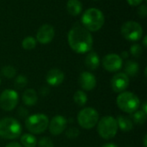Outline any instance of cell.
<instances>
[{"label": "cell", "instance_id": "cell-1", "mask_svg": "<svg viewBox=\"0 0 147 147\" xmlns=\"http://www.w3.org/2000/svg\"><path fill=\"white\" fill-rule=\"evenodd\" d=\"M68 43L74 52L78 53H85L91 50L93 38L85 28L75 26L68 33Z\"/></svg>", "mask_w": 147, "mask_h": 147}, {"label": "cell", "instance_id": "cell-2", "mask_svg": "<svg viewBox=\"0 0 147 147\" xmlns=\"http://www.w3.org/2000/svg\"><path fill=\"white\" fill-rule=\"evenodd\" d=\"M22 128L20 122L12 118L5 117L0 120V137L4 140H16L20 137Z\"/></svg>", "mask_w": 147, "mask_h": 147}, {"label": "cell", "instance_id": "cell-3", "mask_svg": "<svg viewBox=\"0 0 147 147\" xmlns=\"http://www.w3.org/2000/svg\"><path fill=\"white\" fill-rule=\"evenodd\" d=\"M104 16L101 10L96 8L88 9L82 16V22L88 31H97L104 24Z\"/></svg>", "mask_w": 147, "mask_h": 147}, {"label": "cell", "instance_id": "cell-4", "mask_svg": "<svg viewBox=\"0 0 147 147\" xmlns=\"http://www.w3.org/2000/svg\"><path fill=\"white\" fill-rule=\"evenodd\" d=\"M116 104L121 111L127 114H133L140 108V101L133 92L123 91L119 93L116 98Z\"/></svg>", "mask_w": 147, "mask_h": 147}, {"label": "cell", "instance_id": "cell-5", "mask_svg": "<svg viewBox=\"0 0 147 147\" xmlns=\"http://www.w3.org/2000/svg\"><path fill=\"white\" fill-rule=\"evenodd\" d=\"M97 133L104 140H111L115 137L118 132L116 119L113 116H104L97 122Z\"/></svg>", "mask_w": 147, "mask_h": 147}, {"label": "cell", "instance_id": "cell-6", "mask_svg": "<svg viewBox=\"0 0 147 147\" xmlns=\"http://www.w3.org/2000/svg\"><path fill=\"white\" fill-rule=\"evenodd\" d=\"M49 124L48 117L44 114H35L28 116L25 121L26 128L33 134H40L47 130Z\"/></svg>", "mask_w": 147, "mask_h": 147}, {"label": "cell", "instance_id": "cell-7", "mask_svg": "<svg viewBox=\"0 0 147 147\" xmlns=\"http://www.w3.org/2000/svg\"><path fill=\"white\" fill-rule=\"evenodd\" d=\"M99 114L93 108H84L78 115V125L84 129H91L96 126Z\"/></svg>", "mask_w": 147, "mask_h": 147}, {"label": "cell", "instance_id": "cell-8", "mask_svg": "<svg viewBox=\"0 0 147 147\" xmlns=\"http://www.w3.org/2000/svg\"><path fill=\"white\" fill-rule=\"evenodd\" d=\"M121 31L124 38L129 41H138L141 39L143 34L141 25L133 21L125 22L122 25Z\"/></svg>", "mask_w": 147, "mask_h": 147}, {"label": "cell", "instance_id": "cell-9", "mask_svg": "<svg viewBox=\"0 0 147 147\" xmlns=\"http://www.w3.org/2000/svg\"><path fill=\"white\" fill-rule=\"evenodd\" d=\"M19 101L17 92L11 89L4 90L0 95V108L4 111L13 110Z\"/></svg>", "mask_w": 147, "mask_h": 147}, {"label": "cell", "instance_id": "cell-10", "mask_svg": "<svg viewBox=\"0 0 147 147\" xmlns=\"http://www.w3.org/2000/svg\"><path fill=\"white\" fill-rule=\"evenodd\" d=\"M103 68L109 72L118 71L122 67V59L116 53L106 55L102 59Z\"/></svg>", "mask_w": 147, "mask_h": 147}, {"label": "cell", "instance_id": "cell-11", "mask_svg": "<svg viewBox=\"0 0 147 147\" xmlns=\"http://www.w3.org/2000/svg\"><path fill=\"white\" fill-rule=\"evenodd\" d=\"M111 88L115 93H121L129 85V78L124 72L116 73L111 79Z\"/></svg>", "mask_w": 147, "mask_h": 147}, {"label": "cell", "instance_id": "cell-12", "mask_svg": "<svg viewBox=\"0 0 147 147\" xmlns=\"http://www.w3.org/2000/svg\"><path fill=\"white\" fill-rule=\"evenodd\" d=\"M66 125H67V121L64 116L56 115L51 120V121H49L48 128L50 133L53 135L56 136L63 134V132L66 127Z\"/></svg>", "mask_w": 147, "mask_h": 147}, {"label": "cell", "instance_id": "cell-13", "mask_svg": "<svg viewBox=\"0 0 147 147\" xmlns=\"http://www.w3.org/2000/svg\"><path fill=\"white\" fill-rule=\"evenodd\" d=\"M54 28L49 24L42 25L37 31L36 40L41 44H47L51 42L54 37Z\"/></svg>", "mask_w": 147, "mask_h": 147}, {"label": "cell", "instance_id": "cell-14", "mask_svg": "<svg viewBox=\"0 0 147 147\" xmlns=\"http://www.w3.org/2000/svg\"><path fill=\"white\" fill-rule=\"evenodd\" d=\"M78 83L81 88L84 90H87V91L92 90L96 86V77L89 71H84L80 74L78 78Z\"/></svg>", "mask_w": 147, "mask_h": 147}, {"label": "cell", "instance_id": "cell-15", "mask_svg": "<svg viewBox=\"0 0 147 147\" xmlns=\"http://www.w3.org/2000/svg\"><path fill=\"white\" fill-rule=\"evenodd\" d=\"M65 79L64 72L59 69H52L50 70L46 77L47 83L53 87H57L60 85Z\"/></svg>", "mask_w": 147, "mask_h": 147}, {"label": "cell", "instance_id": "cell-16", "mask_svg": "<svg viewBox=\"0 0 147 147\" xmlns=\"http://www.w3.org/2000/svg\"><path fill=\"white\" fill-rule=\"evenodd\" d=\"M38 101V96L34 89H27L22 94V102L26 106L31 107L35 105Z\"/></svg>", "mask_w": 147, "mask_h": 147}, {"label": "cell", "instance_id": "cell-17", "mask_svg": "<svg viewBox=\"0 0 147 147\" xmlns=\"http://www.w3.org/2000/svg\"><path fill=\"white\" fill-rule=\"evenodd\" d=\"M84 63L90 70H96L100 65L99 56L96 52H90L86 56Z\"/></svg>", "mask_w": 147, "mask_h": 147}, {"label": "cell", "instance_id": "cell-18", "mask_svg": "<svg viewBox=\"0 0 147 147\" xmlns=\"http://www.w3.org/2000/svg\"><path fill=\"white\" fill-rule=\"evenodd\" d=\"M118 128L122 130L123 132H129L134 128V123L131 121L130 118L123 116V115H119L116 119Z\"/></svg>", "mask_w": 147, "mask_h": 147}, {"label": "cell", "instance_id": "cell-19", "mask_svg": "<svg viewBox=\"0 0 147 147\" xmlns=\"http://www.w3.org/2000/svg\"><path fill=\"white\" fill-rule=\"evenodd\" d=\"M67 11L71 16H78L83 9L82 3L79 0H69L66 4Z\"/></svg>", "mask_w": 147, "mask_h": 147}, {"label": "cell", "instance_id": "cell-20", "mask_svg": "<svg viewBox=\"0 0 147 147\" xmlns=\"http://www.w3.org/2000/svg\"><path fill=\"white\" fill-rule=\"evenodd\" d=\"M124 70H125V72L124 73L127 74V76L135 77L138 74V72H139V65L135 61L128 60L125 64Z\"/></svg>", "mask_w": 147, "mask_h": 147}, {"label": "cell", "instance_id": "cell-21", "mask_svg": "<svg viewBox=\"0 0 147 147\" xmlns=\"http://www.w3.org/2000/svg\"><path fill=\"white\" fill-rule=\"evenodd\" d=\"M21 144L23 147H35L37 140L32 134H24L21 136Z\"/></svg>", "mask_w": 147, "mask_h": 147}, {"label": "cell", "instance_id": "cell-22", "mask_svg": "<svg viewBox=\"0 0 147 147\" xmlns=\"http://www.w3.org/2000/svg\"><path fill=\"white\" fill-rule=\"evenodd\" d=\"M74 102L79 107H84L88 101V96L84 90H77L73 96Z\"/></svg>", "mask_w": 147, "mask_h": 147}, {"label": "cell", "instance_id": "cell-23", "mask_svg": "<svg viewBox=\"0 0 147 147\" xmlns=\"http://www.w3.org/2000/svg\"><path fill=\"white\" fill-rule=\"evenodd\" d=\"M146 114L142 110H136L131 115V121L138 125H143L146 121Z\"/></svg>", "mask_w": 147, "mask_h": 147}, {"label": "cell", "instance_id": "cell-24", "mask_svg": "<svg viewBox=\"0 0 147 147\" xmlns=\"http://www.w3.org/2000/svg\"><path fill=\"white\" fill-rule=\"evenodd\" d=\"M1 73L6 78H13L16 77V70L12 65H5L2 68Z\"/></svg>", "mask_w": 147, "mask_h": 147}, {"label": "cell", "instance_id": "cell-25", "mask_svg": "<svg viewBox=\"0 0 147 147\" xmlns=\"http://www.w3.org/2000/svg\"><path fill=\"white\" fill-rule=\"evenodd\" d=\"M35 46H36V40L31 36L26 37L22 42V47L25 50H32L35 47Z\"/></svg>", "mask_w": 147, "mask_h": 147}, {"label": "cell", "instance_id": "cell-26", "mask_svg": "<svg viewBox=\"0 0 147 147\" xmlns=\"http://www.w3.org/2000/svg\"><path fill=\"white\" fill-rule=\"evenodd\" d=\"M14 84H15V87L16 89H19V90L23 89L28 84V78H27V77L24 76V75H19V76H17L15 78Z\"/></svg>", "mask_w": 147, "mask_h": 147}, {"label": "cell", "instance_id": "cell-27", "mask_svg": "<svg viewBox=\"0 0 147 147\" xmlns=\"http://www.w3.org/2000/svg\"><path fill=\"white\" fill-rule=\"evenodd\" d=\"M130 53L134 58H140L142 55L143 53V48L139 44H134L130 48Z\"/></svg>", "mask_w": 147, "mask_h": 147}, {"label": "cell", "instance_id": "cell-28", "mask_svg": "<svg viewBox=\"0 0 147 147\" xmlns=\"http://www.w3.org/2000/svg\"><path fill=\"white\" fill-rule=\"evenodd\" d=\"M38 146L39 147H54L53 142L51 140L50 138L48 137H43L41 138L39 142H38Z\"/></svg>", "mask_w": 147, "mask_h": 147}, {"label": "cell", "instance_id": "cell-29", "mask_svg": "<svg viewBox=\"0 0 147 147\" xmlns=\"http://www.w3.org/2000/svg\"><path fill=\"white\" fill-rule=\"evenodd\" d=\"M65 135L67 138L69 139H75L77 138L78 135H79V130L76 127H71V128H69L66 133H65Z\"/></svg>", "mask_w": 147, "mask_h": 147}, {"label": "cell", "instance_id": "cell-30", "mask_svg": "<svg viewBox=\"0 0 147 147\" xmlns=\"http://www.w3.org/2000/svg\"><path fill=\"white\" fill-rule=\"evenodd\" d=\"M138 14L140 17H146L147 16V7L146 4H142L138 9Z\"/></svg>", "mask_w": 147, "mask_h": 147}, {"label": "cell", "instance_id": "cell-31", "mask_svg": "<svg viewBox=\"0 0 147 147\" xmlns=\"http://www.w3.org/2000/svg\"><path fill=\"white\" fill-rule=\"evenodd\" d=\"M18 113H19V115L21 117H26L28 115V110L25 109V108H22L21 107L18 110Z\"/></svg>", "mask_w": 147, "mask_h": 147}, {"label": "cell", "instance_id": "cell-32", "mask_svg": "<svg viewBox=\"0 0 147 147\" xmlns=\"http://www.w3.org/2000/svg\"><path fill=\"white\" fill-rule=\"evenodd\" d=\"M142 1L143 0H127L128 3L131 6H138V5H140L142 3Z\"/></svg>", "mask_w": 147, "mask_h": 147}, {"label": "cell", "instance_id": "cell-33", "mask_svg": "<svg viewBox=\"0 0 147 147\" xmlns=\"http://www.w3.org/2000/svg\"><path fill=\"white\" fill-rule=\"evenodd\" d=\"M5 147H22L21 144H19L18 142H16V141H13V142H10Z\"/></svg>", "mask_w": 147, "mask_h": 147}, {"label": "cell", "instance_id": "cell-34", "mask_svg": "<svg viewBox=\"0 0 147 147\" xmlns=\"http://www.w3.org/2000/svg\"><path fill=\"white\" fill-rule=\"evenodd\" d=\"M102 147H119L117 145L114 144V143H107L105 145H103Z\"/></svg>", "mask_w": 147, "mask_h": 147}, {"label": "cell", "instance_id": "cell-35", "mask_svg": "<svg viewBox=\"0 0 147 147\" xmlns=\"http://www.w3.org/2000/svg\"><path fill=\"white\" fill-rule=\"evenodd\" d=\"M146 106H147V103H146V102H145V103L143 104V106H142V111H143V112H144L145 114H146V115H147Z\"/></svg>", "mask_w": 147, "mask_h": 147}, {"label": "cell", "instance_id": "cell-36", "mask_svg": "<svg viewBox=\"0 0 147 147\" xmlns=\"http://www.w3.org/2000/svg\"><path fill=\"white\" fill-rule=\"evenodd\" d=\"M127 57H128V53H127V52H123V53H122V55H121V59H122V58L126 59V58H127Z\"/></svg>", "mask_w": 147, "mask_h": 147}, {"label": "cell", "instance_id": "cell-37", "mask_svg": "<svg viewBox=\"0 0 147 147\" xmlns=\"http://www.w3.org/2000/svg\"><path fill=\"white\" fill-rule=\"evenodd\" d=\"M143 141H144V146H145V147H147V145H146L147 136H146V135H145V136H144V139H143Z\"/></svg>", "mask_w": 147, "mask_h": 147}, {"label": "cell", "instance_id": "cell-38", "mask_svg": "<svg viewBox=\"0 0 147 147\" xmlns=\"http://www.w3.org/2000/svg\"><path fill=\"white\" fill-rule=\"evenodd\" d=\"M146 40H147V36L146 35V36L144 37V47H146V46H147Z\"/></svg>", "mask_w": 147, "mask_h": 147}, {"label": "cell", "instance_id": "cell-39", "mask_svg": "<svg viewBox=\"0 0 147 147\" xmlns=\"http://www.w3.org/2000/svg\"><path fill=\"white\" fill-rule=\"evenodd\" d=\"M94 1H98V0H94Z\"/></svg>", "mask_w": 147, "mask_h": 147}, {"label": "cell", "instance_id": "cell-40", "mask_svg": "<svg viewBox=\"0 0 147 147\" xmlns=\"http://www.w3.org/2000/svg\"><path fill=\"white\" fill-rule=\"evenodd\" d=\"M0 83H1V79H0Z\"/></svg>", "mask_w": 147, "mask_h": 147}, {"label": "cell", "instance_id": "cell-41", "mask_svg": "<svg viewBox=\"0 0 147 147\" xmlns=\"http://www.w3.org/2000/svg\"><path fill=\"white\" fill-rule=\"evenodd\" d=\"M127 147H131V146H127Z\"/></svg>", "mask_w": 147, "mask_h": 147}]
</instances>
